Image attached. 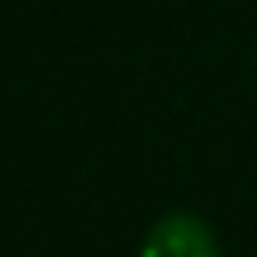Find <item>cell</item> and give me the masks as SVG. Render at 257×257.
<instances>
[{"mask_svg": "<svg viewBox=\"0 0 257 257\" xmlns=\"http://www.w3.org/2000/svg\"><path fill=\"white\" fill-rule=\"evenodd\" d=\"M137 257H221V241L201 213L169 209L145 229Z\"/></svg>", "mask_w": 257, "mask_h": 257, "instance_id": "6da1fadb", "label": "cell"}]
</instances>
